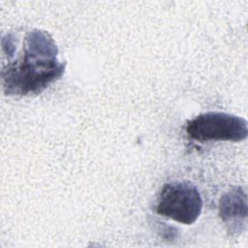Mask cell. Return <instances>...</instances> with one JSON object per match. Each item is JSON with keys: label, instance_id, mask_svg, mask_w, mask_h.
<instances>
[{"label": "cell", "instance_id": "1", "mask_svg": "<svg viewBox=\"0 0 248 248\" xmlns=\"http://www.w3.org/2000/svg\"><path fill=\"white\" fill-rule=\"evenodd\" d=\"M66 62L58 59V47L46 32L33 29L23 38L21 50L2 69V88L8 96L42 93L65 73Z\"/></svg>", "mask_w": 248, "mask_h": 248}, {"label": "cell", "instance_id": "2", "mask_svg": "<svg viewBox=\"0 0 248 248\" xmlns=\"http://www.w3.org/2000/svg\"><path fill=\"white\" fill-rule=\"evenodd\" d=\"M202 200L199 190L189 182H170L159 193L155 211L175 222L192 225L202 213Z\"/></svg>", "mask_w": 248, "mask_h": 248}, {"label": "cell", "instance_id": "3", "mask_svg": "<svg viewBox=\"0 0 248 248\" xmlns=\"http://www.w3.org/2000/svg\"><path fill=\"white\" fill-rule=\"evenodd\" d=\"M188 136L200 142L241 141L247 138V121L234 114L208 111L197 115L186 124Z\"/></svg>", "mask_w": 248, "mask_h": 248}, {"label": "cell", "instance_id": "4", "mask_svg": "<svg viewBox=\"0 0 248 248\" xmlns=\"http://www.w3.org/2000/svg\"><path fill=\"white\" fill-rule=\"evenodd\" d=\"M219 215L232 233L240 232L247 218V198L240 186H235L225 193L219 202Z\"/></svg>", "mask_w": 248, "mask_h": 248}]
</instances>
